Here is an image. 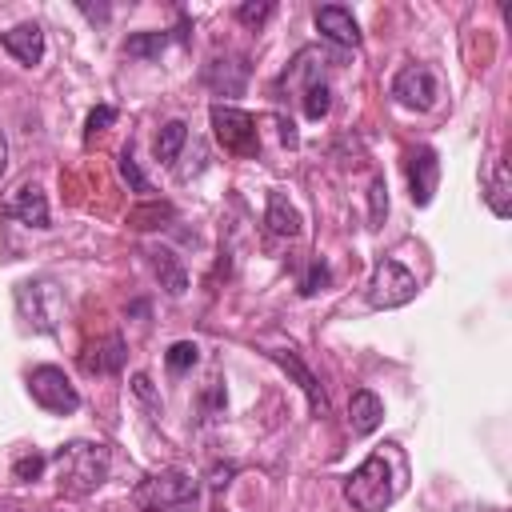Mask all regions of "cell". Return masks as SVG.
Instances as JSON below:
<instances>
[{
    "label": "cell",
    "instance_id": "obj_1",
    "mask_svg": "<svg viewBox=\"0 0 512 512\" xmlns=\"http://www.w3.org/2000/svg\"><path fill=\"white\" fill-rule=\"evenodd\" d=\"M392 464H400L396 444H384L380 452H372V456L344 480V500H348L356 512H384V508L396 500L400 484H404V476H392Z\"/></svg>",
    "mask_w": 512,
    "mask_h": 512
},
{
    "label": "cell",
    "instance_id": "obj_2",
    "mask_svg": "<svg viewBox=\"0 0 512 512\" xmlns=\"http://www.w3.org/2000/svg\"><path fill=\"white\" fill-rule=\"evenodd\" d=\"M52 468H56L60 492L88 496V492H96L108 480L112 452L104 444H96V440H72V444H64V448L52 452Z\"/></svg>",
    "mask_w": 512,
    "mask_h": 512
},
{
    "label": "cell",
    "instance_id": "obj_3",
    "mask_svg": "<svg viewBox=\"0 0 512 512\" xmlns=\"http://www.w3.org/2000/svg\"><path fill=\"white\" fill-rule=\"evenodd\" d=\"M196 500H200V480L184 468L152 472L132 488V504L140 512H188L196 508Z\"/></svg>",
    "mask_w": 512,
    "mask_h": 512
},
{
    "label": "cell",
    "instance_id": "obj_4",
    "mask_svg": "<svg viewBox=\"0 0 512 512\" xmlns=\"http://www.w3.org/2000/svg\"><path fill=\"white\" fill-rule=\"evenodd\" d=\"M208 120H212V136H216V144H220L224 152L244 156V160L260 156V128H256V116H248L244 108H232V104H212Z\"/></svg>",
    "mask_w": 512,
    "mask_h": 512
},
{
    "label": "cell",
    "instance_id": "obj_5",
    "mask_svg": "<svg viewBox=\"0 0 512 512\" xmlns=\"http://www.w3.org/2000/svg\"><path fill=\"white\" fill-rule=\"evenodd\" d=\"M364 296H368V308H376V312L404 308V304L416 296V276H412L400 260L384 256V260H376V268H372V276H368Z\"/></svg>",
    "mask_w": 512,
    "mask_h": 512
},
{
    "label": "cell",
    "instance_id": "obj_6",
    "mask_svg": "<svg viewBox=\"0 0 512 512\" xmlns=\"http://www.w3.org/2000/svg\"><path fill=\"white\" fill-rule=\"evenodd\" d=\"M16 304H20V316L36 332H56L60 328V316L68 308L60 284H52V280H24L16 288Z\"/></svg>",
    "mask_w": 512,
    "mask_h": 512
},
{
    "label": "cell",
    "instance_id": "obj_7",
    "mask_svg": "<svg viewBox=\"0 0 512 512\" xmlns=\"http://www.w3.org/2000/svg\"><path fill=\"white\" fill-rule=\"evenodd\" d=\"M28 392H32V400H36L44 412H56V416H68V412L80 408L76 384H72V380L64 376V368H56V364L32 368V372H28Z\"/></svg>",
    "mask_w": 512,
    "mask_h": 512
},
{
    "label": "cell",
    "instance_id": "obj_8",
    "mask_svg": "<svg viewBox=\"0 0 512 512\" xmlns=\"http://www.w3.org/2000/svg\"><path fill=\"white\" fill-rule=\"evenodd\" d=\"M392 100L408 112H428L436 108L440 100V80L428 64H404L396 76H392Z\"/></svg>",
    "mask_w": 512,
    "mask_h": 512
},
{
    "label": "cell",
    "instance_id": "obj_9",
    "mask_svg": "<svg viewBox=\"0 0 512 512\" xmlns=\"http://www.w3.org/2000/svg\"><path fill=\"white\" fill-rule=\"evenodd\" d=\"M436 184H440V160H436V152L428 144L412 148L408 152V196H412V204L416 208L432 204Z\"/></svg>",
    "mask_w": 512,
    "mask_h": 512
},
{
    "label": "cell",
    "instance_id": "obj_10",
    "mask_svg": "<svg viewBox=\"0 0 512 512\" xmlns=\"http://www.w3.org/2000/svg\"><path fill=\"white\" fill-rule=\"evenodd\" d=\"M4 216L28 224V228H48V196L40 192V184L24 180L4 196Z\"/></svg>",
    "mask_w": 512,
    "mask_h": 512
},
{
    "label": "cell",
    "instance_id": "obj_11",
    "mask_svg": "<svg viewBox=\"0 0 512 512\" xmlns=\"http://www.w3.org/2000/svg\"><path fill=\"white\" fill-rule=\"evenodd\" d=\"M268 360H276L296 384H300V392L308 396V408H312V416H324L328 412V396H324V388H320V380L308 372V364L292 352V348H268Z\"/></svg>",
    "mask_w": 512,
    "mask_h": 512
},
{
    "label": "cell",
    "instance_id": "obj_12",
    "mask_svg": "<svg viewBox=\"0 0 512 512\" xmlns=\"http://www.w3.org/2000/svg\"><path fill=\"white\" fill-rule=\"evenodd\" d=\"M0 44H4V52H8L12 60H20L24 68H36V64L44 60V28H40L36 20H24V24L8 28V32L0 36Z\"/></svg>",
    "mask_w": 512,
    "mask_h": 512
},
{
    "label": "cell",
    "instance_id": "obj_13",
    "mask_svg": "<svg viewBox=\"0 0 512 512\" xmlns=\"http://www.w3.org/2000/svg\"><path fill=\"white\" fill-rule=\"evenodd\" d=\"M124 356H128L124 336H120V332H108L104 340H96V344H88V348L80 352V364H84V372L108 376V372H120V368H124Z\"/></svg>",
    "mask_w": 512,
    "mask_h": 512
},
{
    "label": "cell",
    "instance_id": "obj_14",
    "mask_svg": "<svg viewBox=\"0 0 512 512\" xmlns=\"http://www.w3.org/2000/svg\"><path fill=\"white\" fill-rule=\"evenodd\" d=\"M316 28H320L332 44H340V48H356V44H360V24H356V16H352L344 4H324V8H316Z\"/></svg>",
    "mask_w": 512,
    "mask_h": 512
},
{
    "label": "cell",
    "instance_id": "obj_15",
    "mask_svg": "<svg viewBox=\"0 0 512 512\" xmlns=\"http://www.w3.org/2000/svg\"><path fill=\"white\" fill-rule=\"evenodd\" d=\"M204 84H208L216 96H240L244 84H248V64L236 60V56H216V60H208V68H204Z\"/></svg>",
    "mask_w": 512,
    "mask_h": 512
},
{
    "label": "cell",
    "instance_id": "obj_16",
    "mask_svg": "<svg viewBox=\"0 0 512 512\" xmlns=\"http://www.w3.org/2000/svg\"><path fill=\"white\" fill-rule=\"evenodd\" d=\"M380 420H384V400L372 388H356L348 396V428L356 436H368V432L380 428Z\"/></svg>",
    "mask_w": 512,
    "mask_h": 512
},
{
    "label": "cell",
    "instance_id": "obj_17",
    "mask_svg": "<svg viewBox=\"0 0 512 512\" xmlns=\"http://www.w3.org/2000/svg\"><path fill=\"white\" fill-rule=\"evenodd\" d=\"M264 224H268V232H276V236H300V228H304V216H300V208L284 196V192H268V208H264Z\"/></svg>",
    "mask_w": 512,
    "mask_h": 512
},
{
    "label": "cell",
    "instance_id": "obj_18",
    "mask_svg": "<svg viewBox=\"0 0 512 512\" xmlns=\"http://www.w3.org/2000/svg\"><path fill=\"white\" fill-rule=\"evenodd\" d=\"M148 260H152V268H156V276H160V288H164L168 296H184L188 272H184L180 256H176L172 248H148Z\"/></svg>",
    "mask_w": 512,
    "mask_h": 512
},
{
    "label": "cell",
    "instance_id": "obj_19",
    "mask_svg": "<svg viewBox=\"0 0 512 512\" xmlns=\"http://www.w3.org/2000/svg\"><path fill=\"white\" fill-rule=\"evenodd\" d=\"M184 144H188V124H184V120H168V124L156 132L152 152H156V160H160V164H176Z\"/></svg>",
    "mask_w": 512,
    "mask_h": 512
},
{
    "label": "cell",
    "instance_id": "obj_20",
    "mask_svg": "<svg viewBox=\"0 0 512 512\" xmlns=\"http://www.w3.org/2000/svg\"><path fill=\"white\" fill-rule=\"evenodd\" d=\"M172 220H176V208H172L168 200H144V204H136V208L128 212V228H136V232L164 228V224H172Z\"/></svg>",
    "mask_w": 512,
    "mask_h": 512
},
{
    "label": "cell",
    "instance_id": "obj_21",
    "mask_svg": "<svg viewBox=\"0 0 512 512\" xmlns=\"http://www.w3.org/2000/svg\"><path fill=\"white\" fill-rule=\"evenodd\" d=\"M508 192H512V172H508V160H496L492 176H488V208L492 216H508Z\"/></svg>",
    "mask_w": 512,
    "mask_h": 512
},
{
    "label": "cell",
    "instance_id": "obj_22",
    "mask_svg": "<svg viewBox=\"0 0 512 512\" xmlns=\"http://www.w3.org/2000/svg\"><path fill=\"white\" fill-rule=\"evenodd\" d=\"M168 32H136V36H128L124 40V56H136V60H152V56H160L164 48H168Z\"/></svg>",
    "mask_w": 512,
    "mask_h": 512
},
{
    "label": "cell",
    "instance_id": "obj_23",
    "mask_svg": "<svg viewBox=\"0 0 512 512\" xmlns=\"http://www.w3.org/2000/svg\"><path fill=\"white\" fill-rule=\"evenodd\" d=\"M196 360H200V344H196V340H176V344H168V352H164V364H168L172 376H184Z\"/></svg>",
    "mask_w": 512,
    "mask_h": 512
},
{
    "label": "cell",
    "instance_id": "obj_24",
    "mask_svg": "<svg viewBox=\"0 0 512 512\" xmlns=\"http://www.w3.org/2000/svg\"><path fill=\"white\" fill-rule=\"evenodd\" d=\"M328 108H332V88H328V80L308 84V88H304V116H308V120H324Z\"/></svg>",
    "mask_w": 512,
    "mask_h": 512
},
{
    "label": "cell",
    "instance_id": "obj_25",
    "mask_svg": "<svg viewBox=\"0 0 512 512\" xmlns=\"http://www.w3.org/2000/svg\"><path fill=\"white\" fill-rule=\"evenodd\" d=\"M384 216H388V184H384V176H372V184H368V220L384 224Z\"/></svg>",
    "mask_w": 512,
    "mask_h": 512
},
{
    "label": "cell",
    "instance_id": "obj_26",
    "mask_svg": "<svg viewBox=\"0 0 512 512\" xmlns=\"http://www.w3.org/2000/svg\"><path fill=\"white\" fill-rule=\"evenodd\" d=\"M120 176H124V184H128L132 192H148V176L140 172V164H136L132 148H124V152H120Z\"/></svg>",
    "mask_w": 512,
    "mask_h": 512
},
{
    "label": "cell",
    "instance_id": "obj_27",
    "mask_svg": "<svg viewBox=\"0 0 512 512\" xmlns=\"http://www.w3.org/2000/svg\"><path fill=\"white\" fill-rule=\"evenodd\" d=\"M328 284H332V268H328L324 260H312L308 276L300 280V292H304V296H316V292H324Z\"/></svg>",
    "mask_w": 512,
    "mask_h": 512
},
{
    "label": "cell",
    "instance_id": "obj_28",
    "mask_svg": "<svg viewBox=\"0 0 512 512\" xmlns=\"http://www.w3.org/2000/svg\"><path fill=\"white\" fill-rule=\"evenodd\" d=\"M108 124H116V108L112 104H96L92 112H88V124H84V140H92L96 132H104Z\"/></svg>",
    "mask_w": 512,
    "mask_h": 512
},
{
    "label": "cell",
    "instance_id": "obj_29",
    "mask_svg": "<svg viewBox=\"0 0 512 512\" xmlns=\"http://www.w3.org/2000/svg\"><path fill=\"white\" fill-rule=\"evenodd\" d=\"M44 464H48V460H44L40 452H28V456H20V460L12 464V476H16V480H36V476L44 472Z\"/></svg>",
    "mask_w": 512,
    "mask_h": 512
},
{
    "label": "cell",
    "instance_id": "obj_30",
    "mask_svg": "<svg viewBox=\"0 0 512 512\" xmlns=\"http://www.w3.org/2000/svg\"><path fill=\"white\" fill-rule=\"evenodd\" d=\"M268 16H272V4H268V0H264V4H240V8H236V20H240V24H252V28L264 24Z\"/></svg>",
    "mask_w": 512,
    "mask_h": 512
},
{
    "label": "cell",
    "instance_id": "obj_31",
    "mask_svg": "<svg viewBox=\"0 0 512 512\" xmlns=\"http://www.w3.org/2000/svg\"><path fill=\"white\" fill-rule=\"evenodd\" d=\"M132 392H136V396L148 404V412H152V416H160V400L152 396V380H148L144 372H136V376H132Z\"/></svg>",
    "mask_w": 512,
    "mask_h": 512
},
{
    "label": "cell",
    "instance_id": "obj_32",
    "mask_svg": "<svg viewBox=\"0 0 512 512\" xmlns=\"http://www.w3.org/2000/svg\"><path fill=\"white\" fill-rule=\"evenodd\" d=\"M80 12H84L88 20H108V4H100V8H92V4H80Z\"/></svg>",
    "mask_w": 512,
    "mask_h": 512
},
{
    "label": "cell",
    "instance_id": "obj_33",
    "mask_svg": "<svg viewBox=\"0 0 512 512\" xmlns=\"http://www.w3.org/2000/svg\"><path fill=\"white\" fill-rule=\"evenodd\" d=\"M4 168H8V140H4V132H0V176H4Z\"/></svg>",
    "mask_w": 512,
    "mask_h": 512
}]
</instances>
